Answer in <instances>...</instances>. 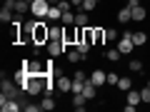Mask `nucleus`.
<instances>
[{"mask_svg":"<svg viewBox=\"0 0 150 112\" xmlns=\"http://www.w3.org/2000/svg\"><path fill=\"white\" fill-rule=\"evenodd\" d=\"M48 40H50V25H45V20L40 18L33 27V45L43 48V45H48Z\"/></svg>","mask_w":150,"mask_h":112,"instance_id":"nucleus-1","label":"nucleus"},{"mask_svg":"<svg viewBox=\"0 0 150 112\" xmlns=\"http://www.w3.org/2000/svg\"><path fill=\"white\" fill-rule=\"evenodd\" d=\"M45 82H48V75H30L25 82V92L28 95H40L45 90Z\"/></svg>","mask_w":150,"mask_h":112,"instance_id":"nucleus-2","label":"nucleus"},{"mask_svg":"<svg viewBox=\"0 0 150 112\" xmlns=\"http://www.w3.org/2000/svg\"><path fill=\"white\" fill-rule=\"evenodd\" d=\"M23 70L28 75H48V62L40 60H23Z\"/></svg>","mask_w":150,"mask_h":112,"instance_id":"nucleus-3","label":"nucleus"},{"mask_svg":"<svg viewBox=\"0 0 150 112\" xmlns=\"http://www.w3.org/2000/svg\"><path fill=\"white\" fill-rule=\"evenodd\" d=\"M133 48H135V43H133V32L125 30V35H120V40H118V50H120L123 55H130V52H133Z\"/></svg>","mask_w":150,"mask_h":112,"instance_id":"nucleus-4","label":"nucleus"},{"mask_svg":"<svg viewBox=\"0 0 150 112\" xmlns=\"http://www.w3.org/2000/svg\"><path fill=\"white\" fill-rule=\"evenodd\" d=\"M45 50H48V55H50V57H58V55H63L65 50H68V45H65L63 40H48Z\"/></svg>","mask_w":150,"mask_h":112,"instance_id":"nucleus-5","label":"nucleus"},{"mask_svg":"<svg viewBox=\"0 0 150 112\" xmlns=\"http://www.w3.org/2000/svg\"><path fill=\"white\" fill-rule=\"evenodd\" d=\"M48 10H50V3H48V0H35V3L30 5V13L35 18H48Z\"/></svg>","mask_w":150,"mask_h":112,"instance_id":"nucleus-6","label":"nucleus"},{"mask_svg":"<svg viewBox=\"0 0 150 112\" xmlns=\"http://www.w3.org/2000/svg\"><path fill=\"white\" fill-rule=\"evenodd\" d=\"M55 87L60 92H70L73 90V77H65V75H55Z\"/></svg>","mask_w":150,"mask_h":112,"instance_id":"nucleus-7","label":"nucleus"},{"mask_svg":"<svg viewBox=\"0 0 150 112\" xmlns=\"http://www.w3.org/2000/svg\"><path fill=\"white\" fill-rule=\"evenodd\" d=\"M63 43L65 45H75L78 43V25H68V30L63 32Z\"/></svg>","mask_w":150,"mask_h":112,"instance_id":"nucleus-8","label":"nucleus"},{"mask_svg":"<svg viewBox=\"0 0 150 112\" xmlns=\"http://www.w3.org/2000/svg\"><path fill=\"white\" fill-rule=\"evenodd\" d=\"M90 82H93V85H98V87H103L108 82V75L103 72V70H93V72H90Z\"/></svg>","mask_w":150,"mask_h":112,"instance_id":"nucleus-9","label":"nucleus"},{"mask_svg":"<svg viewBox=\"0 0 150 112\" xmlns=\"http://www.w3.org/2000/svg\"><path fill=\"white\" fill-rule=\"evenodd\" d=\"M0 20L5 22V25H10V22L15 20V10H13V8H5V5H3V10H0Z\"/></svg>","mask_w":150,"mask_h":112,"instance_id":"nucleus-10","label":"nucleus"},{"mask_svg":"<svg viewBox=\"0 0 150 112\" xmlns=\"http://www.w3.org/2000/svg\"><path fill=\"white\" fill-rule=\"evenodd\" d=\"M83 95H85L88 100H95V95H98V85H93V82H90V77H88L85 87H83Z\"/></svg>","mask_w":150,"mask_h":112,"instance_id":"nucleus-11","label":"nucleus"},{"mask_svg":"<svg viewBox=\"0 0 150 112\" xmlns=\"http://www.w3.org/2000/svg\"><path fill=\"white\" fill-rule=\"evenodd\" d=\"M130 13H133V20H135V22H143V20H145V15H148V10H145L143 5L130 8Z\"/></svg>","mask_w":150,"mask_h":112,"instance_id":"nucleus-12","label":"nucleus"},{"mask_svg":"<svg viewBox=\"0 0 150 112\" xmlns=\"http://www.w3.org/2000/svg\"><path fill=\"white\" fill-rule=\"evenodd\" d=\"M60 18H63V8H60V5H50V10H48V20L55 22V20H60Z\"/></svg>","mask_w":150,"mask_h":112,"instance_id":"nucleus-13","label":"nucleus"},{"mask_svg":"<svg viewBox=\"0 0 150 112\" xmlns=\"http://www.w3.org/2000/svg\"><path fill=\"white\" fill-rule=\"evenodd\" d=\"M118 22H123V25H125V22H133V13H130V8H128V5H125L123 10L118 13Z\"/></svg>","mask_w":150,"mask_h":112,"instance_id":"nucleus-14","label":"nucleus"},{"mask_svg":"<svg viewBox=\"0 0 150 112\" xmlns=\"http://www.w3.org/2000/svg\"><path fill=\"white\" fill-rule=\"evenodd\" d=\"M65 57H68L70 62H80V60L85 57V55H83V52H80L78 48H75V50H65Z\"/></svg>","mask_w":150,"mask_h":112,"instance_id":"nucleus-15","label":"nucleus"},{"mask_svg":"<svg viewBox=\"0 0 150 112\" xmlns=\"http://www.w3.org/2000/svg\"><path fill=\"white\" fill-rule=\"evenodd\" d=\"M105 57L110 60V62H118V60L123 57V52H120L118 48H108V50H105Z\"/></svg>","mask_w":150,"mask_h":112,"instance_id":"nucleus-16","label":"nucleus"},{"mask_svg":"<svg viewBox=\"0 0 150 112\" xmlns=\"http://www.w3.org/2000/svg\"><path fill=\"white\" fill-rule=\"evenodd\" d=\"M75 25H78V27H88V13L85 10L75 13Z\"/></svg>","mask_w":150,"mask_h":112,"instance_id":"nucleus-17","label":"nucleus"},{"mask_svg":"<svg viewBox=\"0 0 150 112\" xmlns=\"http://www.w3.org/2000/svg\"><path fill=\"white\" fill-rule=\"evenodd\" d=\"M118 90H123V92H128V90H133V77H120L118 80Z\"/></svg>","mask_w":150,"mask_h":112,"instance_id":"nucleus-18","label":"nucleus"},{"mask_svg":"<svg viewBox=\"0 0 150 112\" xmlns=\"http://www.w3.org/2000/svg\"><path fill=\"white\" fill-rule=\"evenodd\" d=\"M55 105H58V102L53 100V95H45V100L40 102V107H43V112H50V110H55Z\"/></svg>","mask_w":150,"mask_h":112,"instance_id":"nucleus-19","label":"nucleus"},{"mask_svg":"<svg viewBox=\"0 0 150 112\" xmlns=\"http://www.w3.org/2000/svg\"><path fill=\"white\" fill-rule=\"evenodd\" d=\"M85 100H88V97L83 95V92L73 95V107H75V110H83V107H85Z\"/></svg>","mask_w":150,"mask_h":112,"instance_id":"nucleus-20","label":"nucleus"},{"mask_svg":"<svg viewBox=\"0 0 150 112\" xmlns=\"http://www.w3.org/2000/svg\"><path fill=\"white\" fill-rule=\"evenodd\" d=\"M60 20H63L65 27H68V25H75V13H73V10H63V18H60Z\"/></svg>","mask_w":150,"mask_h":112,"instance_id":"nucleus-21","label":"nucleus"},{"mask_svg":"<svg viewBox=\"0 0 150 112\" xmlns=\"http://www.w3.org/2000/svg\"><path fill=\"white\" fill-rule=\"evenodd\" d=\"M63 32H65V27L53 25V27H50V40H63Z\"/></svg>","mask_w":150,"mask_h":112,"instance_id":"nucleus-22","label":"nucleus"},{"mask_svg":"<svg viewBox=\"0 0 150 112\" xmlns=\"http://www.w3.org/2000/svg\"><path fill=\"white\" fill-rule=\"evenodd\" d=\"M93 35H95V45L105 43V30H103V27H93Z\"/></svg>","mask_w":150,"mask_h":112,"instance_id":"nucleus-23","label":"nucleus"},{"mask_svg":"<svg viewBox=\"0 0 150 112\" xmlns=\"http://www.w3.org/2000/svg\"><path fill=\"white\" fill-rule=\"evenodd\" d=\"M13 10H15L18 15H23V13H28V10H30V5H28L25 0H18V3H15V8H13Z\"/></svg>","mask_w":150,"mask_h":112,"instance_id":"nucleus-24","label":"nucleus"},{"mask_svg":"<svg viewBox=\"0 0 150 112\" xmlns=\"http://www.w3.org/2000/svg\"><path fill=\"white\" fill-rule=\"evenodd\" d=\"M133 43L135 45H145V43H148V35H145V32H133Z\"/></svg>","mask_w":150,"mask_h":112,"instance_id":"nucleus-25","label":"nucleus"},{"mask_svg":"<svg viewBox=\"0 0 150 112\" xmlns=\"http://www.w3.org/2000/svg\"><path fill=\"white\" fill-rule=\"evenodd\" d=\"M95 8H98V0H83V5H80V10L90 13V10H95Z\"/></svg>","mask_w":150,"mask_h":112,"instance_id":"nucleus-26","label":"nucleus"},{"mask_svg":"<svg viewBox=\"0 0 150 112\" xmlns=\"http://www.w3.org/2000/svg\"><path fill=\"white\" fill-rule=\"evenodd\" d=\"M105 40H110V43H118V40H120V32L110 27V30H105Z\"/></svg>","mask_w":150,"mask_h":112,"instance_id":"nucleus-27","label":"nucleus"},{"mask_svg":"<svg viewBox=\"0 0 150 112\" xmlns=\"http://www.w3.org/2000/svg\"><path fill=\"white\" fill-rule=\"evenodd\" d=\"M55 90H58V87H55V80L48 75V82H45V90H43V92H45V95H53Z\"/></svg>","mask_w":150,"mask_h":112,"instance_id":"nucleus-28","label":"nucleus"},{"mask_svg":"<svg viewBox=\"0 0 150 112\" xmlns=\"http://www.w3.org/2000/svg\"><path fill=\"white\" fill-rule=\"evenodd\" d=\"M128 102H130V105H138V102H143V100H140V92L128 90Z\"/></svg>","mask_w":150,"mask_h":112,"instance_id":"nucleus-29","label":"nucleus"},{"mask_svg":"<svg viewBox=\"0 0 150 112\" xmlns=\"http://www.w3.org/2000/svg\"><path fill=\"white\" fill-rule=\"evenodd\" d=\"M88 82V80H85ZM85 82H83V80H73V90H70V92H73V95H78V92H83V87H85Z\"/></svg>","mask_w":150,"mask_h":112,"instance_id":"nucleus-30","label":"nucleus"},{"mask_svg":"<svg viewBox=\"0 0 150 112\" xmlns=\"http://www.w3.org/2000/svg\"><path fill=\"white\" fill-rule=\"evenodd\" d=\"M23 110H25V112H43V107H40V105H33V102H25Z\"/></svg>","mask_w":150,"mask_h":112,"instance_id":"nucleus-31","label":"nucleus"},{"mask_svg":"<svg viewBox=\"0 0 150 112\" xmlns=\"http://www.w3.org/2000/svg\"><path fill=\"white\" fill-rule=\"evenodd\" d=\"M130 70H133V72H140V70H143V62H140V60H130V65H128Z\"/></svg>","mask_w":150,"mask_h":112,"instance_id":"nucleus-32","label":"nucleus"},{"mask_svg":"<svg viewBox=\"0 0 150 112\" xmlns=\"http://www.w3.org/2000/svg\"><path fill=\"white\" fill-rule=\"evenodd\" d=\"M140 100H143V102H150V87H148V85L140 90Z\"/></svg>","mask_w":150,"mask_h":112,"instance_id":"nucleus-33","label":"nucleus"},{"mask_svg":"<svg viewBox=\"0 0 150 112\" xmlns=\"http://www.w3.org/2000/svg\"><path fill=\"white\" fill-rule=\"evenodd\" d=\"M75 48L80 50L83 55H88V52H90V48H93V45H85V43H78V45H75Z\"/></svg>","mask_w":150,"mask_h":112,"instance_id":"nucleus-34","label":"nucleus"},{"mask_svg":"<svg viewBox=\"0 0 150 112\" xmlns=\"http://www.w3.org/2000/svg\"><path fill=\"white\" fill-rule=\"evenodd\" d=\"M118 80H120V77L115 72H108V85H118Z\"/></svg>","mask_w":150,"mask_h":112,"instance_id":"nucleus-35","label":"nucleus"},{"mask_svg":"<svg viewBox=\"0 0 150 112\" xmlns=\"http://www.w3.org/2000/svg\"><path fill=\"white\" fill-rule=\"evenodd\" d=\"M73 80H83V82H85V80H88V77H85V72H83V70H78V72H75V75H73Z\"/></svg>","mask_w":150,"mask_h":112,"instance_id":"nucleus-36","label":"nucleus"},{"mask_svg":"<svg viewBox=\"0 0 150 112\" xmlns=\"http://www.w3.org/2000/svg\"><path fill=\"white\" fill-rule=\"evenodd\" d=\"M135 5H140V0H128V8H135Z\"/></svg>","mask_w":150,"mask_h":112,"instance_id":"nucleus-37","label":"nucleus"},{"mask_svg":"<svg viewBox=\"0 0 150 112\" xmlns=\"http://www.w3.org/2000/svg\"><path fill=\"white\" fill-rule=\"evenodd\" d=\"M70 3H73V5L78 8V10H80V5H83V0H70Z\"/></svg>","mask_w":150,"mask_h":112,"instance_id":"nucleus-38","label":"nucleus"},{"mask_svg":"<svg viewBox=\"0 0 150 112\" xmlns=\"http://www.w3.org/2000/svg\"><path fill=\"white\" fill-rule=\"evenodd\" d=\"M48 3H50V5H58V3H60V0H48Z\"/></svg>","mask_w":150,"mask_h":112,"instance_id":"nucleus-39","label":"nucleus"},{"mask_svg":"<svg viewBox=\"0 0 150 112\" xmlns=\"http://www.w3.org/2000/svg\"><path fill=\"white\" fill-rule=\"evenodd\" d=\"M25 3H28V5H33V3H35V0H25Z\"/></svg>","mask_w":150,"mask_h":112,"instance_id":"nucleus-40","label":"nucleus"},{"mask_svg":"<svg viewBox=\"0 0 150 112\" xmlns=\"http://www.w3.org/2000/svg\"><path fill=\"white\" fill-rule=\"evenodd\" d=\"M145 85H148V87H150V80H148V82H145Z\"/></svg>","mask_w":150,"mask_h":112,"instance_id":"nucleus-41","label":"nucleus"},{"mask_svg":"<svg viewBox=\"0 0 150 112\" xmlns=\"http://www.w3.org/2000/svg\"><path fill=\"white\" fill-rule=\"evenodd\" d=\"M13 3H18V0H13Z\"/></svg>","mask_w":150,"mask_h":112,"instance_id":"nucleus-42","label":"nucleus"}]
</instances>
